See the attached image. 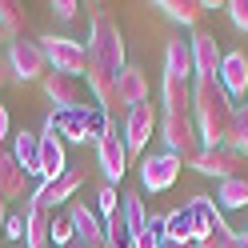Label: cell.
I'll return each mask as SVG.
<instances>
[{"mask_svg": "<svg viewBox=\"0 0 248 248\" xmlns=\"http://www.w3.org/2000/svg\"><path fill=\"white\" fill-rule=\"evenodd\" d=\"M160 248H192V244H184V240H160Z\"/></svg>", "mask_w": 248, "mask_h": 248, "instance_id": "74e56055", "label": "cell"}, {"mask_svg": "<svg viewBox=\"0 0 248 248\" xmlns=\"http://www.w3.org/2000/svg\"><path fill=\"white\" fill-rule=\"evenodd\" d=\"M4 40H8V32H4V28H0V44H4Z\"/></svg>", "mask_w": 248, "mask_h": 248, "instance_id": "60d3db41", "label": "cell"}, {"mask_svg": "<svg viewBox=\"0 0 248 248\" xmlns=\"http://www.w3.org/2000/svg\"><path fill=\"white\" fill-rule=\"evenodd\" d=\"M180 168H184V160L176 156V152H148V156L140 160V188L144 192H168L176 184V176H180Z\"/></svg>", "mask_w": 248, "mask_h": 248, "instance_id": "ba28073f", "label": "cell"}, {"mask_svg": "<svg viewBox=\"0 0 248 248\" xmlns=\"http://www.w3.org/2000/svg\"><path fill=\"white\" fill-rule=\"evenodd\" d=\"M188 168H196L204 176H216V180H232V176H240L244 156L232 148H200V156H192Z\"/></svg>", "mask_w": 248, "mask_h": 248, "instance_id": "8fae6325", "label": "cell"}, {"mask_svg": "<svg viewBox=\"0 0 248 248\" xmlns=\"http://www.w3.org/2000/svg\"><path fill=\"white\" fill-rule=\"evenodd\" d=\"M160 240H164V236H160V232H152V228L144 224V232H140V236H136V240H132V248H160Z\"/></svg>", "mask_w": 248, "mask_h": 248, "instance_id": "836d02e7", "label": "cell"}, {"mask_svg": "<svg viewBox=\"0 0 248 248\" xmlns=\"http://www.w3.org/2000/svg\"><path fill=\"white\" fill-rule=\"evenodd\" d=\"M164 240H184V244H196V220H192V208H172L164 212Z\"/></svg>", "mask_w": 248, "mask_h": 248, "instance_id": "603a6c76", "label": "cell"}, {"mask_svg": "<svg viewBox=\"0 0 248 248\" xmlns=\"http://www.w3.org/2000/svg\"><path fill=\"white\" fill-rule=\"evenodd\" d=\"M236 236V228H224V232H212V236H204L196 248H228V240Z\"/></svg>", "mask_w": 248, "mask_h": 248, "instance_id": "1f68e13d", "label": "cell"}, {"mask_svg": "<svg viewBox=\"0 0 248 248\" xmlns=\"http://www.w3.org/2000/svg\"><path fill=\"white\" fill-rule=\"evenodd\" d=\"M160 128V104H136L128 116L120 120V132H124V144H128V156H136V152H144L148 140H152V132Z\"/></svg>", "mask_w": 248, "mask_h": 248, "instance_id": "8992f818", "label": "cell"}, {"mask_svg": "<svg viewBox=\"0 0 248 248\" xmlns=\"http://www.w3.org/2000/svg\"><path fill=\"white\" fill-rule=\"evenodd\" d=\"M48 72H64V76H84L88 72V48L72 36H40Z\"/></svg>", "mask_w": 248, "mask_h": 248, "instance_id": "277c9868", "label": "cell"}, {"mask_svg": "<svg viewBox=\"0 0 248 248\" xmlns=\"http://www.w3.org/2000/svg\"><path fill=\"white\" fill-rule=\"evenodd\" d=\"M40 84H44V96L56 104V112H68V108H80V104H84V84H80V76L48 72Z\"/></svg>", "mask_w": 248, "mask_h": 248, "instance_id": "4fadbf2b", "label": "cell"}, {"mask_svg": "<svg viewBox=\"0 0 248 248\" xmlns=\"http://www.w3.org/2000/svg\"><path fill=\"white\" fill-rule=\"evenodd\" d=\"M4 220H8V208H4V200H0V236H4Z\"/></svg>", "mask_w": 248, "mask_h": 248, "instance_id": "f35d334b", "label": "cell"}, {"mask_svg": "<svg viewBox=\"0 0 248 248\" xmlns=\"http://www.w3.org/2000/svg\"><path fill=\"white\" fill-rule=\"evenodd\" d=\"M8 136H12V116H8V108L0 104V144H4Z\"/></svg>", "mask_w": 248, "mask_h": 248, "instance_id": "e575fe53", "label": "cell"}, {"mask_svg": "<svg viewBox=\"0 0 248 248\" xmlns=\"http://www.w3.org/2000/svg\"><path fill=\"white\" fill-rule=\"evenodd\" d=\"M188 208H192V220H196V244L204 240V236H212V232H224V228H228L224 212L216 208L212 196H192Z\"/></svg>", "mask_w": 248, "mask_h": 248, "instance_id": "ac0fdd59", "label": "cell"}, {"mask_svg": "<svg viewBox=\"0 0 248 248\" xmlns=\"http://www.w3.org/2000/svg\"><path fill=\"white\" fill-rule=\"evenodd\" d=\"M216 208L220 212H232V208H248V176H232V180H220L216 188Z\"/></svg>", "mask_w": 248, "mask_h": 248, "instance_id": "cb8c5ba5", "label": "cell"}, {"mask_svg": "<svg viewBox=\"0 0 248 248\" xmlns=\"http://www.w3.org/2000/svg\"><path fill=\"white\" fill-rule=\"evenodd\" d=\"M12 84V64H8V56H0V88H8Z\"/></svg>", "mask_w": 248, "mask_h": 248, "instance_id": "d590c367", "label": "cell"}, {"mask_svg": "<svg viewBox=\"0 0 248 248\" xmlns=\"http://www.w3.org/2000/svg\"><path fill=\"white\" fill-rule=\"evenodd\" d=\"M48 120L56 124V132H60V140L64 144H96L100 136H104V128H108V116L100 104H80V108H68V112H48Z\"/></svg>", "mask_w": 248, "mask_h": 248, "instance_id": "3957f363", "label": "cell"}, {"mask_svg": "<svg viewBox=\"0 0 248 248\" xmlns=\"http://www.w3.org/2000/svg\"><path fill=\"white\" fill-rule=\"evenodd\" d=\"M164 72H172V76H184V80H192L196 76V64H192V40H168V48H164Z\"/></svg>", "mask_w": 248, "mask_h": 248, "instance_id": "44dd1931", "label": "cell"}, {"mask_svg": "<svg viewBox=\"0 0 248 248\" xmlns=\"http://www.w3.org/2000/svg\"><path fill=\"white\" fill-rule=\"evenodd\" d=\"M220 84H224V92H228L232 100L248 96V52H240V48L224 52V64H220Z\"/></svg>", "mask_w": 248, "mask_h": 248, "instance_id": "e0dca14e", "label": "cell"}, {"mask_svg": "<svg viewBox=\"0 0 248 248\" xmlns=\"http://www.w3.org/2000/svg\"><path fill=\"white\" fill-rule=\"evenodd\" d=\"M228 248H248V228H244V232H236V236L228 240Z\"/></svg>", "mask_w": 248, "mask_h": 248, "instance_id": "8d00e7d4", "label": "cell"}, {"mask_svg": "<svg viewBox=\"0 0 248 248\" xmlns=\"http://www.w3.org/2000/svg\"><path fill=\"white\" fill-rule=\"evenodd\" d=\"M120 208H124V220H128V232H132V240L144 232V224H148V212H144V200H140V192H124L120 196Z\"/></svg>", "mask_w": 248, "mask_h": 248, "instance_id": "484cf974", "label": "cell"}, {"mask_svg": "<svg viewBox=\"0 0 248 248\" xmlns=\"http://www.w3.org/2000/svg\"><path fill=\"white\" fill-rule=\"evenodd\" d=\"M4 236H8V240H20V244H24V216H16V212L8 216V220H4Z\"/></svg>", "mask_w": 248, "mask_h": 248, "instance_id": "d6a6232c", "label": "cell"}, {"mask_svg": "<svg viewBox=\"0 0 248 248\" xmlns=\"http://www.w3.org/2000/svg\"><path fill=\"white\" fill-rule=\"evenodd\" d=\"M0 28L8 32V40L28 36V8L20 0H0Z\"/></svg>", "mask_w": 248, "mask_h": 248, "instance_id": "d4e9b609", "label": "cell"}, {"mask_svg": "<svg viewBox=\"0 0 248 248\" xmlns=\"http://www.w3.org/2000/svg\"><path fill=\"white\" fill-rule=\"evenodd\" d=\"M52 16H60V20H76V12H80V4L76 0H52Z\"/></svg>", "mask_w": 248, "mask_h": 248, "instance_id": "4dcf8cb0", "label": "cell"}, {"mask_svg": "<svg viewBox=\"0 0 248 248\" xmlns=\"http://www.w3.org/2000/svg\"><path fill=\"white\" fill-rule=\"evenodd\" d=\"M228 148L248 160V108H236V128H232V144Z\"/></svg>", "mask_w": 248, "mask_h": 248, "instance_id": "4316f807", "label": "cell"}, {"mask_svg": "<svg viewBox=\"0 0 248 248\" xmlns=\"http://www.w3.org/2000/svg\"><path fill=\"white\" fill-rule=\"evenodd\" d=\"M80 184H84V172H80V168H68L60 180H40L36 192L28 196V200H32V204H40V208H48V212H56L64 200L76 196V188H80Z\"/></svg>", "mask_w": 248, "mask_h": 248, "instance_id": "30bf717a", "label": "cell"}, {"mask_svg": "<svg viewBox=\"0 0 248 248\" xmlns=\"http://www.w3.org/2000/svg\"><path fill=\"white\" fill-rule=\"evenodd\" d=\"M68 248H88V244H80V240H72V244H68Z\"/></svg>", "mask_w": 248, "mask_h": 248, "instance_id": "ab89813d", "label": "cell"}, {"mask_svg": "<svg viewBox=\"0 0 248 248\" xmlns=\"http://www.w3.org/2000/svg\"><path fill=\"white\" fill-rule=\"evenodd\" d=\"M88 64L104 68L108 76H120L124 68V36L120 24L112 20V12H92V28H88Z\"/></svg>", "mask_w": 248, "mask_h": 248, "instance_id": "7a4b0ae2", "label": "cell"}, {"mask_svg": "<svg viewBox=\"0 0 248 248\" xmlns=\"http://www.w3.org/2000/svg\"><path fill=\"white\" fill-rule=\"evenodd\" d=\"M28 176L24 168L16 164V156H12V148H0V200H24L28 196Z\"/></svg>", "mask_w": 248, "mask_h": 248, "instance_id": "5bb4252c", "label": "cell"}, {"mask_svg": "<svg viewBox=\"0 0 248 248\" xmlns=\"http://www.w3.org/2000/svg\"><path fill=\"white\" fill-rule=\"evenodd\" d=\"M68 220H72V232H76V240H80V244H88V248H104L108 244L104 240V220L88 204L76 200V204L68 208Z\"/></svg>", "mask_w": 248, "mask_h": 248, "instance_id": "9a60e30c", "label": "cell"}, {"mask_svg": "<svg viewBox=\"0 0 248 248\" xmlns=\"http://www.w3.org/2000/svg\"><path fill=\"white\" fill-rule=\"evenodd\" d=\"M96 160H100L104 184H120L124 172H128V144H124V132H120L116 120H108L104 136L96 140Z\"/></svg>", "mask_w": 248, "mask_h": 248, "instance_id": "5b68a950", "label": "cell"}, {"mask_svg": "<svg viewBox=\"0 0 248 248\" xmlns=\"http://www.w3.org/2000/svg\"><path fill=\"white\" fill-rule=\"evenodd\" d=\"M12 156L28 176H40V132H28V128L12 132Z\"/></svg>", "mask_w": 248, "mask_h": 248, "instance_id": "ffe728a7", "label": "cell"}, {"mask_svg": "<svg viewBox=\"0 0 248 248\" xmlns=\"http://www.w3.org/2000/svg\"><path fill=\"white\" fill-rule=\"evenodd\" d=\"M192 64H196V76H220L224 52H220V44H216L212 32H196L192 36Z\"/></svg>", "mask_w": 248, "mask_h": 248, "instance_id": "d6986e66", "label": "cell"}, {"mask_svg": "<svg viewBox=\"0 0 248 248\" xmlns=\"http://www.w3.org/2000/svg\"><path fill=\"white\" fill-rule=\"evenodd\" d=\"M52 216L56 212L32 204V200L24 204V248H48L52 244Z\"/></svg>", "mask_w": 248, "mask_h": 248, "instance_id": "2e32d148", "label": "cell"}, {"mask_svg": "<svg viewBox=\"0 0 248 248\" xmlns=\"http://www.w3.org/2000/svg\"><path fill=\"white\" fill-rule=\"evenodd\" d=\"M68 172V152L64 140H60L56 124L44 116V128H40V180H60Z\"/></svg>", "mask_w": 248, "mask_h": 248, "instance_id": "9c48e42d", "label": "cell"}, {"mask_svg": "<svg viewBox=\"0 0 248 248\" xmlns=\"http://www.w3.org/2000/svg\"><path fill=\"white\" fill-rule=\"evenodd\" d=\"M52 240H56V248H68L72 240H76V232H72V220H68V212L64 216H52Z\"/></svg>", "mask_w": 248, "mask_h": 248, "instance_id": "f1b7e54d", "label": "cell"}, {"mask_svg": "<svg viewBox=\"0 0 248 248\" xmlns=\"http://www.w3.org/2000/svg\"><path fill=\"white\" fill-rule=\"evenodd\" d=\"M8 64H12V80H44L48 76V60H44L40 36L36 40H8Z\"/></svg>", "mask_w": 248, "mask_h": 248, "instance_id": "52a82bcc", "label": "cell"}, {"mask_svg": "<svg viewBox=\"0 0 248 248\" xmlns=\"http://www.w3.org/2000/svg\"><path fill=\"white\" fill-rule=\"evenodd\" d=\"M104 248H108V244H104Z\"/></svg>", "mask_w": 248, "mask_h": 248, "instance_id": "7bdbcfd3", "label": "cell"}, {"mask_svg": "<svg viewBox=\"0 0 248 248\" xmlns=\"http://www.w3.org/2000/svg\"><path fill=\"white\" fill-rule=\"evenodd\" d=\"M20 248H24V244H20Z\"/></svg>", "mask_w": 248, "mask_h": 248, "instance_id": "b9f144b4", "label": "cell"}, {"mask_svg": "<svg viewBox=\"0 0 248 248\" xmlns=\"http://www.w3.org/2000/svg\"><path fill=\"white\" fill-rule=\"evenodd\" d=\"M156 8H164V16L184 24V28H196L200 20H204V12H208L204 0H160Z\"/></svg>", "mask_w": 248, "mask_h": 248, "instance_id": "7402d4cb", "label": "cell"}, {"mask_svg": "<svg viewBox=\"0 0 248 248\" xmlns=\"http://www.w3.org/2000/svg\"><path fill=\"white\" fill-rule=\"evenodd\" d=\"M96 204H100V216H104V220H108L112 212H120V192H116V184H100Z\"/></svg>", "mask_w": 248, "mask_h": 248, "instance_id": "83f0119b", "label": "cell"}, {"mask_svg": "<svg viewBox=\"0 0 248 248\" xmlns=\"http://www.w3.org/2000/svg\"><path fill=\"white\" fill-rule=\"evenodd\" d=\"M228 16H232V24L240 28V32H248V0H228Z\"/></svg>", "mask_w": 248, "mask_h": 248, "instance_id": "f546056e", "label": "cell"}, {"mask_svg": "<svg viewBox=\"0 0 248 248\" xmlns=\"http://www.w3.org/2000/svg\"><path fill=\"white\" fill-rule=\"evenodd\" d=\"M144 100H148V76H144V68L128 64V68L116 76V108H112V120H116V112L128 116L132 108L144 104Z\"/></svg>", "mask_w": 248, "mask_h": 248, "instance_id": "7c38bea8", "label": "cell"}, {"mask_svg": "<svg viewBox=\"0 0 248 248\" xmlns=\"http://www.w3.org/2000/svg\"><path fill=\"white\" fill-rule=\"evenodd\" d=\"M192 120L204 148H228L236 128V100L224 92L220 76H196L192 80Z\"/></svg>", "mask_w": 248, "mask_h": 248, "instance_id": "6da1fadb", "label": "cell"}]
</instances>
